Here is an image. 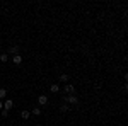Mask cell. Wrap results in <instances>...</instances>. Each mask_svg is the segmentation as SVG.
I'll return each mask as SVG.
<instances>
[{
  "instance_id": "8fae6325",
  "label": "cell",
  "mask_w": 128,
  "mask_h": 126,
  "mask_svg": "<svg viewBox=\"0 0 128 126\" xmlns=\"http://www.w3.org/2000/svg\"><path fill=\"white\" fill-rule=\"evenodd\" d=\"M31 114H34V116H40V114H41V109H36V107H34V109L31 111Z\"/></svg>"
},
{
  "instance_id": "ba28073f",
  "label": "cell",
  "mask_w": 128,
  "mask_h": 126,
  "mask_svg": "<svg viewBox=\"0 0 128 126\" xmlns=\"http://www.w3.org/2000/svg\"><path fill=\"white\" fill-rule=\"evenodd\" d=\"M70 111V107L67 106V104H62V106H60V113H68Z\"/></svg>"
},
{
  "instance_id": "277c9868",
  "label": "cell",
  "mask_w": 128,
  "mask_h": 126,
  "mask_svg": "<svg viewBox=\"0 0 128 126\" xmlns=\"http://www.w3.org/2000/svg\"><path fill=\"white\" fill-rule=\"evenodd\" d=\"M38 102H40V106H44V104L48 102V97L46 96H40L38 97Z\"/></svg>"
},
{
  "instance_id": "7a4b0ae2",
  "label": "cell",
  "mask_w": 128,
  "mask_h": 126,
  "mask_svg": "<svg viewBox=\"0 0 128 126\" xmlns=\"http://www.w3.org/2000/svg\"><path fill=\"white\" fill-rule=\"evenodd\" d=\"M12 106H14V101H12V99H7V101L4 102V109H7V111H10Z\"/></svg>"
},
{
  "instance_id": "7c38bea8",
  "label": "cell",
  "mask_w": 128,
  "mask_h": 126,
  "mask_svg": "<svg viewBox=\"0 0 128 126\" xmlns=\"http://www.w3.org/2000/svg\"><path fill=\"white\" fill-rule=\"evenodd\" d=\"M4 97H7V90L5 89H0V99H4Z\"/></svg>"
},
{
  "instance_id": "30bf717a",
  "label": "cell",
  "mask_w": 128,
  "mask_h": 126,
  "mask_svg": "<svg viewBox=\"0 0 128 126\" xmlns=\"http://www.w3.org/2000/svg\"><path fill=\"white\" fill-rule=\"evenodd\" d=\"M7 60H9V55H7V53H2V55H0V61H4V63H5Z\"/></svg>"
},
{
  "instance_id": "9a60e30c",
  "label": "cell",
  "mask_w": 128,
  "mask_h": 126,
  "mask_svg": "<svg viewBox=\"0 0 128 126\" xmlns=\"http://www.w3.org/2000/svg\"><path fill=\"white\" fill-rule=\"evenodd\" d=\"M2 107H4V104H2V102H0V109H2Z\"/></svg>"
},
{
  "instance_id": "9c48e42d",
  "label": "cell",
  "mask_w": 128,
  "mask_h": 126,
  "mask_svg": "<svg viewBox=\"0 0 128 126\" xmlns=\"http://www.w3.org/2000/svg\"><path fill=\"white\" fill-rule=\"evenodd\" d=\"M65 92H67V94H72V92H74V85H65Z\"/></svg>"
},
{
  "instance_id": "3957f363",
  "label": "cell",
  "mask_w": 128,
  "mask_h": 126,
  "mask_svg": "<svg viewBox=\"0 0 128 126\" xmlns=\"http://www.w3.org/2000/svg\"><path fill=\"white\" fill-rule=\"evenodd\" d=\"M7 55H14V56H16V55H19V46H10Z\"/></svg>"
},
{
  "instance_id": "5bb4252c",
  "label": "cell",
  "mask_w": 128,
  "mask_h": 126,
  "mask_svg": "<svg viewBox=\"0 0 128 126\" xmlns=\"http://www.w3.org/2000/svg\"><path fill=\"white\" fill-rule=\"evenodd\" d=\"M0 114H2V118H7V116H9V111H7V109H2Z\"/></svg>"
},
{
  "instance_id": "6da1fadb",
  "label": "cell",
  "mask_w": 128,
  "mask_h": 126,
  "mask_svg": "<svg viewBox=\"0 0 128 126\" xmlns=\"http://www.w3.org/2000/svg\"><path fill=\"white\" fill-rule=\"evenodd\" d=\"M63 101H67L70 104H79V97L77 96H63Z\"/></svg>"
},
{
  "instance_id": "5b68a950",
  "label": "cell",
  "mask_w": 128,
  "mask_h": 126,
  "mask_svg": "<svg viewBox=\"0 0 128 126\" xmlns=\"http://www.w3.org/2000/svg\"><path fill=\"white\" fill-rule=\"evenodd\" d=\"M29 116H31V111H26V109H24V111L20 113V118H22V119H29Z\"/></svg>"
},
{
  "instance_id": "2e32d148",
  "label": "cell",
  "mask_w": 128,
  "mask_h": 126,
  "mask_svg": "<svg viewBox=\"0 0 128 126\" xmlns=\"http://www.w3.org/2000/svg\"><path fill=\"white\" fill-rule=\"evenodd\" d=\"M34 126H41V125H34Z\"/></svg>"
},
{
  "instance_id": "52a82bcc",
  "label": "cell",
  "mask_w": 128,
  "mask_h": 126,
  "mask_svg": "<svg viewBox=\"0 0 128 126\" xmlns=\"http://www.w3.org/2000/svg\"><path fill=\"white\" fill-rule=\"evenodd\" d=\"M12 60H14V63H16V65H20V63H22V56H20V55H16Z\"/></svg>"
},
{
  "instance_id": "8992f818",
  "label": "cell",
  "mask_w": 128,
  "mask_h": 126,
  "mask_svg": "<svg viewBox=\"0 0 128 126\" xmlns=\"http://www.w3.org/2000/svg\"><path fill=\"white\" fill-rule=\"evenodd\" d=\"M50 90H51L53 94H56V92L60 90V85H58V84H53V85H50Z\"/></svg>"
},
{
  "instance_id": "4fadbf2b",
  "label": "cell",
  "mask_w": 128,
  "mask_h": 126,
  "mask_svg": "<svg viewBox=\"0 0 128 126\" xmlns=\"http://www.w3.org/2000/svg\"><path fill=\"white\" fill-rule=\"evenodd\" d=\"M67 80H68V75H65V73L60 75V82H67Z\"/></svg>"
}]
</instances>
